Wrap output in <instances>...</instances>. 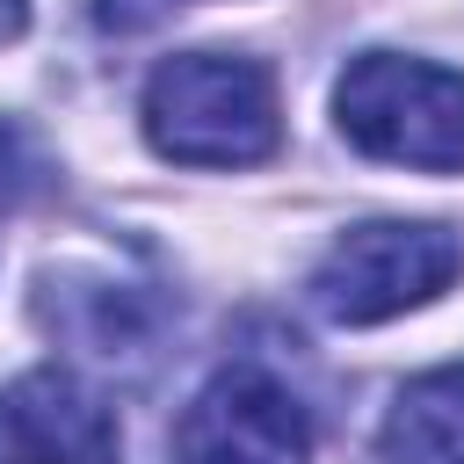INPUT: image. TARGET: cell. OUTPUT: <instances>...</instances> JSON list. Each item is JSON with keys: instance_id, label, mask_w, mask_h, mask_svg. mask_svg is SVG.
Wrapping results in <instances>:
<instances>
[{"instance_id": "obj_8", "label": "cell", "mask_w": 464, "mask_h": 464, "mask_svg": "<svg viewBox=\"0 0 464 464\" xmlns=\"http://www.w3.org/2000/svg\"><path fill=\"white\" fill-rule=\"evenodd\" d=\"M36 181H44V160H36V145H29L14 123H0V210H7V203H22Z\"/></svg>"}, {"instance_id": "obj_9", "label": "cell", "mask_w": 464, "mask_h": 464, "mask_svg": "<svg viewBox=\"0 0 464 464\" xmlns=\"http://www.w3.org/2000/svg\"><path fill=\"white\" fill-rule=\"evenodd\" d=\"M29 29V0H0V44H14Z\"/></svg>"}, {"instance_id": "obj_4", "label": "cell", "mask_w": 464, "mask_h": 464, "mask_svg": "<svg viewBox=\"0 0 464 464\" xmlns=\"http://www.w3.org/2000/svg\"><path fill=\"white\" fill-rule=\"evenodd\" d=\"M174 464H312V420L283 377L232 362L181 406Z\"/></svg>"}, {"instance_id": "obj_5", "label": "cell", "mask_w": 464, "mask_h": 464, "mask_svg": "<svg viewBox=\"0 0 464 464\" xmlns=\"http://www.w3.org/2000/svg\"><path fill=\"white\" fill-rule=\"evenodd\" d=\"M116 413L72 370H22L0 384V464H116Z\"/></svg>"}, {"instance_id": "obj_7", "label": "cell", "mask_w": 464, "mask_h": 464, "mask_svg": "<svg viewBox=\"0 0 464 464\" xmlns=\"http://www.w3.org/2000/svg\"><path fill=\"white\" fill-rule=\"evenodd\" d=\"M377 450H384V464H464V362L413 377L392 399Z\"/></svg>"}, {"instance_id": "obj_6", "label": "cell", "mask_w": 464, "mask_h": 464, "mask_svg": "<svg viewBox=\"0 0 464 464\" xmlns=\"http://www.w3.org/2000/svg\"><path fill=\"white\" fill-rule=\"evenodd\" d=\"M36 312H44L51 334H65L72 348H87V355H102V362L138 355L145 334H152V304H145V290L109 283V276H51L44 297H36Z\"/></svg>"}, {"instance_id": "obj_2", "label": "cell", "mask_w": 464, "mask_h": 464, "mask_svg": "<svg viewBox=\"0 0 464 464\" xmlns=\"http://www.w3.org/2000/svg\"><path fill=\"white\" fill-rule=\"evenodd\" d=\"M334 123L355 152L420 174H464V72L362 51L334 80Z\"/></svg>"}, {"instance_id": "obj_3", "label": "cell", "mask_w": 464, "mask_h": 464, "mask_svg": "<svg viewBox=\"0 0 464 464\" xmlns=\"http://www.w3.org/2000/svg\"><path fill=\"white\" fill-rule=\"evenodd\" d=\"M464 268V239L450 225H413V218H370V225H348L319 268H312V304L334 319V326H377V319H399L428 297H442Z\"/></svg>"}, {"instance_id": "obj_1", "label": "cell", "mask_w": 464, "mask_h": 464, "mask_svg": "<svg viewBox=\"0 0 464 464\" xmlns=\"http://www.w3.org/2000/svg\"><path fill=\"white\" fill-rule=\"evenodd\" d=\"M145 138L174 167H254L283 145L276 80L232 51H181L145 80Z\"/></svg>"}]
</instances>
